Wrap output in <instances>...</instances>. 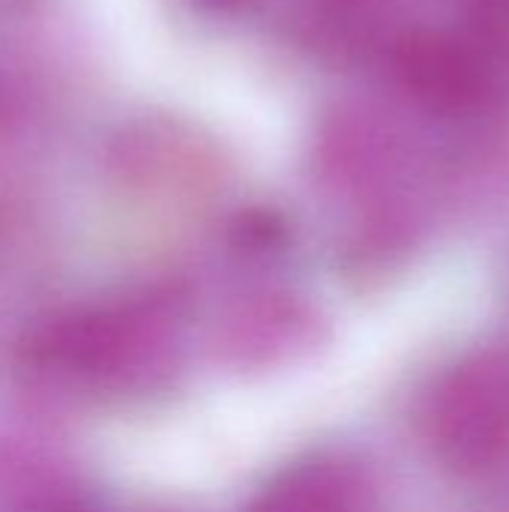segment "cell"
Wrapping results in <instances>:
<instances>
[{"label":"cell","instance_id":"obj_1","mask_svg":"<svg viewBox=\"0 0 509 512\" xmlns=\"http://www.w3.org/2000/svg\"><path fill=\"white\" fill-rule=\"evenodd\" d=\"M429 435L438 456L465 474L509 456V360L486 351L462 360L435 390Z\"/></svg>","mask_w":509,"mask_h":512},{"label":"cell","instance_id":"obj_2","mask_svg":"<svg viewBox=\"0 0 509 512\" xmlns=\"http://www.w3.org/2000/svg\"><path fill=\"white\" fill-rule=\"evenodd\" d=\"M360 483L351 468L309 459L279 471L249 512H357Z\"/></svg>","mask_w":509,"mask_h":512}]
</instances>
